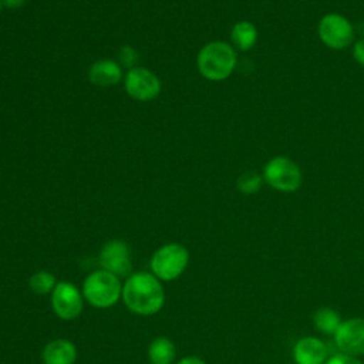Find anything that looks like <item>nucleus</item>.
I'll use <instances>...</instances> for the list:
<instances>
[{"instance_id": "1", "label": "nucleus", "mask_w": 364, "mask_h": 364, "mask_svg": "<svg viewBox=\"0 0 364 364\" xmlns=\"http://www.w3.org/2000/svg\"><path fill=\"white\" fill-rule=\"evenodd\" d=\"M125 306L141 316L158 313L165 303V291L159 279L148 272H138L128 276L122 286Z\"/></svg>"}, {"instance_id": "2", "label": "nucleus", "mask_w": 364, "mask_h": 364, "mask_svg": "<svg viewBox=\"0 0 364 364\" xmlns=\"http://www.w3.org/2000/svg\"><path fill=\"white\" fill-rule=\"evenodd\" d=\"M236 51L225 41H210L198 54V70L206 80L222 81L228 78L236 67Z\"/></svg>"}, {"instance_id": "3", "label": "nucleus", "mask_w": 364, "mask_h": 364, "mask_svg": "<svg viewBox=\"0 0 364 364\" xmlns=\"http://www.w3.org/2000/svg\"><path fill=\"white\" fill-rule=\"evenodd\" d=\"M84 299L97 309L114 306L122 296L119 277L101 269L90 273L82 283Z\"/></svg>"}, {"instance_id": "4", "label": "nucleus", "mask_w": 364, "mask_h": 364, "mask_svg": "<svg viewBox=\"0 0 364 364\" xmlns=\"http://www.w3.org/2000/svg\"><path fill=\"white\" fill-rule=\"evenodd\" d=\"M189 252L181 243H168L161 246L151 259V270L158 279L171 282L178 279L186 269Z\"/></svg>"}, {"instance_id": "5", "label": "nucleus", "mask_w": 364, "mask_h": 364, "mask_svg": "<svg viewBox=\"0 0 364 364\" xmlns=\"http://www.w3.org/2000/svg\"><path fill=\"white\" fill-rule=\"evenodd\" d=\"M263 181L276 191L294 192L301 185V172L296 162L286 156H274L266 162Z\"/></svg>"}, {"instance_id": "6", "label": "nucleus", "mask_w": 364, "mask_h": 364, "mask_svg": "<svg viewBox=\"0 0 364 364\" xmlns=\"http://www.w3.org/2000/svg\"><path fill=\"white\" fill-rule=\"evenodd\" d=\"M317 33L320 40L330 48L341 50L348 47L354 40V28L351 23L341 14L330 13L321 17Z\"/></svg>"}, {"instance_id": "7", "label": "nucleus", "mask_w": 364, "mask_h": 364, "mask_svg": "<svg viewBox=\"0 0 364 364\" xmlns=\"http://www.w3.org/2000/svg\"><path fill=\"white\" fill-rule=\"evenodd\" d=\"M127 94L136 101H152L161 92V81L148 68L134 67L129 68L124 78Z\"/></svg>"}, {"instance_id": "8", "label": "nucleus", "mask_w": 364, "mask_h": 364, "mask_svg": "<svg viewBox=\"0 0 364 364\" xmlns=\"http://www.w3.org/2000/svg\"><path fill=\"white\" fill-rule=\"evenodd\" d=\"M51 306L60 318L74 320L82 311L84 296L73 283L58 282L51 291Z\"/></svg>"}, {"instance_id": "9", "label": "nucleus", "mask_w": 364, "mask_h": 364, "mask_svg": "<svg viewBox=\"0 0 364 364\" xmlns=\"http://www.w3.org/2000/svg\"><path fill=\"white\" fill-rule=\"evenodd\" d=\"M98 262L101 267L118 277L131 276L132 263L129 247L124 240L112 239L107 242L98 256Z\"/></svg>"}, {"instance_id": "10", "label": "nucleus", "mask_w": 364, "mask_h": 364, "mask_svg": "<svg viewBox=\"0 0 364 364\" xmlns=\"http://www.w3.org/2000/svg\"><path fill=\"white\" fill-rule=\"evenodd\" d=\"M338 348L348 355L364 354V318L343 321L334 334Z\"/></svg>"}, {"instance_id": "11", "label": "nucleus", "mask_w": 364, "mask_h": 364, "mask_svg": "<svg viewBox=\"0 0 364 364\" xmlns=\"http://www.w3.org/2000/svg\"><path fill=\"white\" fill-rule=\"evenodd\" d=\"M327 357V346L314 337L300 338L294 346L297 364H323Z\"/></svg>"}, {"instance_id": "12", "label": "nucleus", "mask_w": 364, "mask_h": 364, "mask_svg": "<svg viewBox=\"0 0 364 364\" xmlns=\"http://www.w3.org/2000/svg\"><path fill=\"white\" fill-rule=\"evenodd\" d=\"M122 77L121 65L114 60H98L91 64L88 70V78L98 87H111L119 82Z\"/></svg>"}, {"instance_id": "13", "label": "nucleus", "mask_w": 364, "mask_h": 364, "mask_svg": "<svg viewBox=\"0 0 364 364\" xmlns=\"http://www.w3.org/2000/svg\"><path fill=\"white\" fill-rule=\"evenodd\" d=\"M77 358V347L65 338H55L43 350L44 364H74Z\"/></svg>"}, {"instance_id": "14", "label": "nucleus", "mask_w": 364, "mask_h": 364, "mask_svg": "<svg viewBox=\"0 0 364 364\" xmlns=\"http://www.w3.org/2000/svg\"><path fill=\"white\" fill-rule=\"evenodd\" d=\"M230 40L233 46L240 51L250 50L257 41V30L250 21H237L230 31Z\"/></svg>"}, {"instance_id": "15", "label": "nucleus", "mask_w": 364, "mask_h": 364, "mask_svg": "<svg viewBox=\"0 0 364 364\" xmlns=\"http://www.w3.org/2000/svg\"><path fill=\"white\" fill-rule=\"evenodd\" d=\"M148 355L152 364H171L175 358V346L166 337H156L149 344Z\"/></svg>"}, {"instance_id": "16", "label": "nucleus", "mask_w": 364, "mask_h": 364, "mask_svg": "<svg viewBox=\"0 0 364 364\" xmlns=\"http://www.w3.org/2000/svg\"><path fill=\"white\" fill-rule=\"evenodd\" d=\"M341 318L337 311L330 307H323L314 314V326L326 334H336L341 326Z\"/></svg>"}, {"instance_id": "17", "label": "nucleus", "mask_w": 364, "mask_h": 364, "mask_svg": "<svg viewBox=\"0 0 364 364\" xmlns=\"http://www.w3.org/2000/svg\"><path fill=\"white\" fill-rule=\"evenodd\" d=\"M55 284H57V280L54 274H51L47 270L36 272L28 280V286L36 294H48L54 290Z\"/></svg>"}, {"instance_id": "18", "label": "nucleus", "mask_w": 364, "mask_h": 364, "mask_svg": "<svg viewBox=\"0 0 364 364\" xmlns=\"http://www.w3.org/2000/svg\"><path fill=\"white\" fill-rule=\"evenodd\" d=\"M262 182H263V176L259 175L257 172H245L242 173L239 178H237V189L246 195H250V193H255L260 189L262 186Z\"/></svg>"}, {"instance_id": "19", "label": "nucleus", "mask_w": 364, "mask_h": 364, "mask_svg": "<svg viewBox=\"0 0 364 364\" xmlns=\"http://www.w3.org/2000/svg\"><path fill=\"white\" fill-rule=\"evenodd\" d=\"M138 51L131 47V46H124L121 50H119V61L122 65L128 67V68H134L135 64L138 63Z\"/></svg>"}, {"instance_id": "20", "label": "nucleus", "mask_w": 364, "mask_h": 364, "mask_svg": "<svg viewBox=\"0 0 364 364\" xmlns=\"http://www.w3.org/2000/svg\"><path fill=\"white\" fill-rule=\"evenodd\" d=\"M326 364H361L357 358L348 354H338L326 361Z\"/></svg>"}, {"instance_id": "21", "label": "nucleus", "mask_w": 364, "mask_h": 364, "mask_svg": "<svg viewBox=\"0 0 364 364\" xmlns=\"http://www.w3.org/2000/svg\"><path fill=\"white\" fill-rule=\"evenodd\" d=\"M353 57L354 60L364 67V38L358 40L354 43V47H353Z\"/></svg>"}, {"instance_id": "22", "label": "nucleus", "mask_w": 364, "mask_h": 364, "mask_svg": "<svg viewBox=\"0 0 364 364\" xmlns=\"http://www.w3.org/2000/svg\"><path fill=\"white\" fill-rule=\"evenodd\" d=\"M1 1H3V6L10 10H17V9L23 7L26 3V0H1Z\"/></svg>"}, {"instance_id": "23", "label": "nucleus", "mask_w": 364, "mask_h": 364, "mask_svg": "<svg viewBox=\"0 0 364 364\" xmlns=\"http://www.w3.org/2000/svg\"><path fill=\"white\" fill-rule=\"evenodd\" d=\"M178 364H206V363L202 358H199V357L191 355V357H185V358L179 360Z\"/></svg>"}, {"instance_id": "24", "label": "nucleus", "mask_w": 364, "mask_h": 364, "mask_svg": "<svg viewBox=\"0 0 364 364\" xmlns=\"http://www.w3.org/2000/svg\"><path fill=\"white\" fill-rule=\"evenodd\" d=\"M1 7H3V1L0 0V11H1Z\"/></svg>"}]
</instances>
